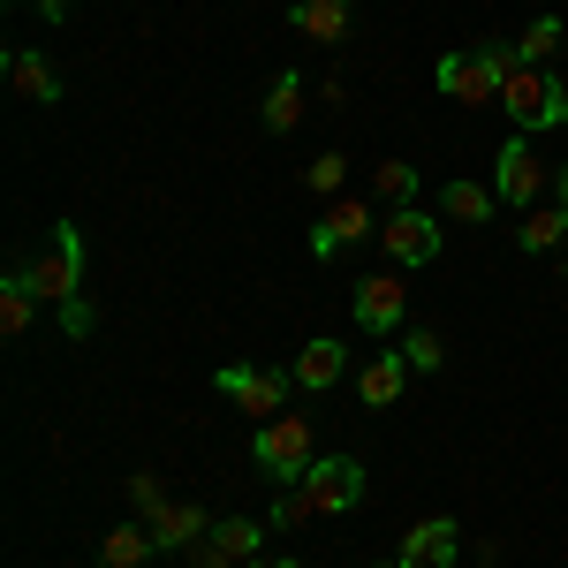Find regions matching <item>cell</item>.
Returning <instances> with one entry per match:
<instances>
[{"mask_svg": "<svg viewBox=\"0 0 568 568\" xmlns=\"http://www.w3.org/2000/svg\"><path fill=\"white\" fill-rule=\"evenodd\" d=\"M364 235H372V205H364V197H334V205L318 213V227H311V251H318V258H342Z\"/></svg>", "mask_w": 568, "mask_h": 568, "instance_id": "obj_11", "label": "cell"}, {"mask_svg": "<svg viewBox=\"0 0 568 568\" xmlns=\"http://www.w3.org/2000/svg\"><path fill=\"white\" fill-rule=\"evenodd\" d=\"M524 53L508 39H478L470 53H447L433 69V84L455 99V106H500V84H508V69H516Z\"/></svg>", "mask_w": 568, "mask_h": 568, "instance_id": "obj_1", "label": "cell"}, {"mask_svg": "<svg viewBox=\"0 0 568 568\" xmlns=\"http://www.w3.org/2000/svg\"><path fill=\"white\" fill-rule=\"evenodd\" d=\"M516 53H524L530 69H538L546 53H568V23H561V16H538V23H530L524 39H516Z\"/></svg>", "mask_w": 568, "mask_h": 568, "instance_id": "obj_25", "label": "cell"}, {"mask_svg": "<svg viewBox=\"0 0 568 568\" xmlns=\"http://www.w3.org/2000/svg\"><path fill=\"white\" fill-rule=\"evenodd\" d=\"M349 0H288V23H296V31H304L311 45H342L349 39Z\"/></svg>", "mask_w": 568, "mask_h": 568, "instance_id": "obj_16", "label": "cell"}, {"mask_svg": "<svg viewBox=\"0 0 568 568\" xmlns=\"http://www.w3.org/2000/svg\"><path fill=\"white\" fill-rule=\"evenodd\" d=\"M31 8H39L45 23H61V16H77V0H31Z\"/></svg>", "mask_w": 568, "mask_h": 568, "instance_id": "obj_29", "label": "cell"}, {"mask_svg": "<svg viewBox=\"0 0 568 568\" xmlns=\"http://www.w3.org/2000/svg\"><path fill=\"white\" fill-rule=\"evenodd\" d=\"M251 463H258L273 485H296L318 463V439H311V417H296V409H281L273 425H258V439H251Z\"/></svg>", "mask_w": 568, "mask_h": 568, "instance_id": "obj_4", "label": "cell"}, {"mask_svg": "<svg viewBox=\"0 0 568 568\" xmlns=\"http://www.w3.org/2000/svg\"><path fill=\"white\" fill-rule=\"evenodd\" d=\"M402 561H417V568H455V561H463V524H455V516H425V524L402 538Z\"/></svg>", "mask_w": 568, "mask_h": 568, "instance_id": "obj_12", "label": "cell"}, {"mask_svg": "<svg viewBox=\"0 0 568 568\" xmlns=\"http://www.w3.org/2000/svg\"><path fill=\"white\" fill-rule=\"evenodd\" d=\"M8 84L23 91L31 106H61V77L45 69V53H39V45H8Z\"/></svg>", "mask_w": 568, "mask_h": 568, "instance_id": "obj_18", "label": "cell"}, {"mask_svg": "<svg viewBox=\"0 0 568 568\" xmlns=\"http://www.w3.org/2000/svg\"><path fill=\"white\" fill-rule=\"evenodd\" d=\"M387 568H417V561H402V554H394V561H387Z\"/></svg>", "mask_w": 568, "mask_h": 568, "instance_id": "obj_32", "label": "cell"}, {"mask_svg": "<svg viewBox=\"0 0 568 568\" xmlns=\"http://www.w3.org/2000/svg\"><path fill=\"white\" fill-rule=\"evenodd\" d=\"M23 273H31V288H39V304H53V311H69V304H91V296H84V235H77L69 220H61V227L45 235V251H39L31 265H23Z\"/></svg>", "mask_w": 568, "mask_h": 568, "instance_id": "obj_2", "label": "cell"}, {"mask_svg": "<svg viewBox=\"0 0 568 568\" xmlns=\"http://www.w3.org/2000/svg\"><path fill=\"white\" fill-rule=\"evenodd\" d=\"M265 530L273 524H251V516H227V524H213L197 546H190V568H251L265 546Z\"/></svg>", "mask_w": 568, "mask_h": 568, "instance_id": "obj_7", "label": "cell"}, {"mask_svg": "<svg viewBox=\"0 0 568 568\" xmlns=\"http://www.w3.org/2000/svg\"><path fill=\"white\" fill-rule=\"evenodd\" d=\"M538 190H546V160L530 152V136H508V144H500V160H493V197H500V205H516V213H530V205H538Z\"/></svg>", "mask_w": 568, "mask_h": 568, "instance_id": "obj_6", "label": "cell"}, {"mask_svg": "<svg viewBox=\"0 0 568 568\" xmlns=\"http://www.w3.org/2000/svg\"><path fill=\"white\" fill-rule=\"evenodd\" d=\"M304 182L318 190V197H342V182H349V160H342V152H318V160L304 168Z\"/></svg>", "mask_w": 568, "mask_h": 568, "instance_id": "obj_26", "label": "cell"}, {"mask_svg": "<svg viewBox=\"0 0 568 568\" xmlns=\"http://www.w3.org/2000/svg\"><path fill=\"white\" fill-rule=\"evenodd\" d=\"M478 568H500V561H478Z\"/></svg>", "mask_w": 568, "mask_h": 568, "instance_id": "obj_33", "label": "cell"}, {"mask_svg": "<svg viewBox=\"0 0 568 568\" xmlns=\"http://www.w3.org/2000/svg\"><path fill=\"white\" fill-rule=\"evenodd\" d=\"M251 568H296V554H281V561H251Z\"/></svg>", "mask_w": 568, "mask_h": 568, "instance_id": "obj_31", "label": "cell"}, {"mask_svg": "<svg viewBox=\"0 0 568 568\" xmlns=\"http://www.w3.org/2000/svg\"><path fill=\"white\" fill-rule=\"evenodd\" d=\"M493 205H500L493 182H447V190H439V220H463V227H485Z\"/></svg>", "mask_w": 568, "mask_h": 568, "instance_id": "obj_21", "label": "cell"}, {"mask_svg": "<svg viewBox=\"0 0 568 568\" xmlns=\"http://www.w3.org/2000/svg\"><path fill=\"white\" fill-rule=\"evenodd\" d=\"M304 485H311V500H318V516H349L356 500H364V463L356 455H318L304 470Z\"/></svg>", "mask_w": 568, "mask_h": 568, "instance_id": "obj_8", "label": "cell"}, {"mask_svg": "<svg viewBox=\"0 0 568 568\" xmlns=\"http://www.w3.org/2000/svg\"><path fill=\"white\" fill-rule=\"evenodd\" d=\"M379 243H387L394 265H433L439 258V220L417 213V205H394L387 227H379Z\"/></svg>", "mask_w": 568, "mask_h": 568, "instance_id": "obj_9", "label": "cell"}, {"mask_svg": "<svg viewBox=\"0 0 568 568\" xmlns=\"http://www.w3.org/2000/svg\"><path fill=\"white\" fill-rule=\"evenodd\" d=\"M311 516H318V500H311V485L296 478V485H281V493H273V516H265V524H273V530H304Z\"/></svg>", "mask_w": 568, "mask_h": 568, "instance_id": "obj_23", "label": "cell"}, {"mask_svg": "<svg viewBox=\"0 0 568 568\" xmlns=\"http://www.w3.org/2000/svg\"><path fill=\"white\" fill-rule=\"evenodd\" d=\"M152 561H160V538H152L144 516H136V524H114L99 538V568H152Z\"/></svg>", "mask_w": 568, "mask_h": 568, "instance_id": "obj_17", "label": "cell"}, {"mask_svg": "<svg viewBox=\"0 0 568 568\" xmlns=\"http://www.w3.org/2000/svg\"><path fill=\"white\" fill-rule=\"evenodd\" d=\"M288 372H265V364H220L213 372V394L227 402V409H243L251 425H273L281 409H288Z\"/></svg>", "mask_w": 568, "mask_h": 568, "instance_id": "obj_5", "label": "cell"}, {"mask_svg": "<svg viewBox=\"0 0 568 568\" xmlns=\"http://www.w3.org/2000/svg\"><path fill=\"white\" fill-rule=\"evenodd\" d=\"M417 168H409V160H379V168H372V190H379V197H387V205H417Z\"/></svg>", "mask_w": 568, "mask_h": 568, "instance_id": "obj_24", "label": "cell"}, {"mask_svg": "<svg viewBox=\"0 0 568 568\" xmlns=\"http://www.w3.org/2000/svg\"><path fill=\"white\" fill-rule=\"evenodd\" d=\"M402 387H409V356H402V349H379L372 364H364V379H356V402H364V409H394V402H402Z\"/></svg>", "mask_w": 568, "mask_h": 568, "instance_id": "obj_15", "label": "cell"}, {"mask_svg": "<svg viewBox=\"0 0 568 568\" xmlns=\"http://www.w3.org/2000/svg\"><path fill=\"white\" fill-rule=\"evenodd\" d=\"M144 524H152V538H160V554H190V546L213 530V516H205L197 500H160Z\"/></svg>", "mask_w": 568, "mask_h": 568, "instance_id": "obj_13", "label": "cell"}, {"mask_svg": "<svg viewBox=\"0 0 568 568\" xmlns=\"http://www.w3.org/2000/svg\"><path fill=\"white\" fill-rule=\"evenodd\" d=\"M356 326L364 334H394L402 318H409V288L394 281V273H372V281H356Z\"/></svg>", "mask_w": 568, "mask_h": 568, "instance_id": "obj_10", "label": "cell"}, {"mask_svg": "<svg viewBox=\"0 0 568 568\" xmlns=\"http://www.w3.org/2000/svg\"><path fill=\"white\" fill-rule=\"evenodd\" d=\"M561 273H568V258H561Z\"/></svg>", "mask_w": 568, "mask_h": 568, "instance_id": "obj_34", "label": "cell"}, {"mask_svg": "<svg viewBox=\"0 0 568 568\" xmlns=\"http://www.w3.org/2000/svg\"><path fill=\"white\" fill-rule=\"evenodd\" d=\"M258 122H265L273 136H288V130H296V122H304V77H288V69H281V77L265 84V106H258Z\"/></svg>", "mask_w": 568, "mask_h": 568, "instance_id": "obj_20", "label": "cell"}, {"mask_svg": "<svg viewBox=\"0 0 568 568\" xmlns=\"http://www.w3.org/2000/svg\"><path fill=\"white\" fill-rule=\"evenodd\" d=\"M561 235H568V213H561V205H530V213H524V227H516V243H524L530 258L561 251Z\"/></svg>", "mask_w": 568, "mask_h": 568, "instance_id": "obj_22", "label": "cell"}, {"mask_svg": "<svg viewBox=\"0 0 568 568\" xmlns=\"http://www.w3.org/2000/svg\"><path fill=\"white\" fill-rule=\"evenodd\" d=\"M500 106L516 114V130H561L568 122V77H546V69H530V61H516L508 69V84H500Z\"/></svg>", "mask_w": 568, "mask_h": 568, "instance_id": "obj_3", "label": "cell"}, {"mask_svg": "<svg viewBox=\"0 0 568 568\" xmlns=\"http://www.w3.org/2000/svg\"><path fill=\"white\" fill-rule=\"evenodd\" d=\"M554 205L568 213V168H554Z\"/></svg>", "mask_w": 568, "mask_h": 568, "instance_id": "obj_30", "label": "cell"}, {"mask_svg": "<svg viewBox=\"0 0 568 568\" xmlns=\"http://www.w3.org/2000/svg\"><path fill=\"white\" fill-rule=\"evenodd\" d=\"M31 318H39V288H31V273L16 265V273L0 281V334H8V342H23V334H31Z\"/></svg>", "mask_w": 568, "mask_h": 568, "instance_id": "obj_19", "label": "cell"}, {"mask_svg": "<svg viewBox=\"0 0 568 568\" xmlns=\"http://www.w3.org/2000/svg\"><path fill=\"white\" fill-rule=\"evenodd\" d=\"M342 364H349V349H342L334 334H318V342H304V349H296V364H288V379H296L304 394H326L334 379H342Z\"/></svg>", "mask_w": 568, "mask_h": 568, "instance_id": "obj_14", "label": "cell"}, {"mask_svg": "<svg viewBox=\"0 0 568 568\" xmlns=\"http://www.w3.org/2000/svg\"><path fill=\"white\" fill-rule=\"evenodd\" d=\"M130 500H136V516H152L168 493H160V478H152V470H136V478H130Z\"/></svg>", "mask_w": 568, "mask_h": 568, "instance_id": "obj_28", "label": "cell"}, {"mask_svg": "<svg viewBox=\"0 0 568 568\" xmlns=\"http://www.w3.org/2000/svg\"><path fill=\"white\" fill-rule=\"evenodd\" d=\"M402 356H409V372H439V364H447V349H439V334H433V326H409Z\"/></svg>", "mask_w": 568, "mask_h": 568, "instance_id": "obj_27", "label": "cell"}, {"mask_svg": "<svg viewBox=\"0 0 568 568\" xmlns=\"http://www.w3.org/2000/svg\"><path fill=\"white\" fill-rule=\"evenodd\" d=\"M561 61H568V53H561Z\"/></svg>", "mask_w": 568, "mask_h": 568, "instance_id": "obj_35", "label": "cell"}]
</instances>
